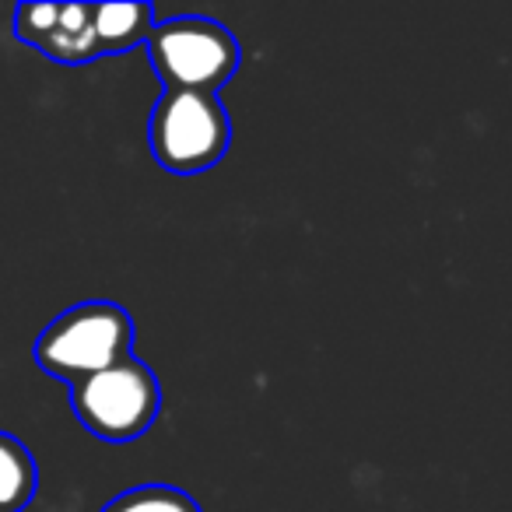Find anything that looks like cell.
I'll return each instance as SVG.
<instances>
[{
  "label": "cell",
  "instance_id": "4",
  "mask_svg": "<svg viewBox=\"0 0 512 512\" xmlns=\"http://www.w3.org/2000/svg\"><path fill=\"white\" fill-rule=\"evenodd\" d=\"M148 57L165 88L218 95V88L239 71L242 50L221 22L183 15L155 22L148 36Z\"/></svg>",
  "mask_w": 512,
  "mask_h": 512
},
{
  "label": "cell",
  "instance_id": "1",
  "mask_svg": "<svg viewBox=\"0 0 512 512\" xmlns=\"http://www.w3.org/2000/svg\"><path fill=\"white\" fill-rule=\"evenodd\" d=\"M36 365L67 386L134 355V320L116 302H78L36 337Z\"/></svg>",
  "mask_w": 512,
  "mask_h": 512
},
{
  "label": "cell",
  "instance_id": "5",
  "mask_svg": "<svg viewBox=\"0 0 512 512\" xmlns=\"http://www.w3.org/2000/svg\"><path fill=\"white\" fill-rule=\"evenodd\" d=\"M36 50H43L57 64H88L99 60L92 29V4H50L46 25L32 36Z\"/></svg>",
  "mask_w": 512,
  "mask_h": 512
},
{
  "label": "cell",
  "instance_id": "7",
  "mask_svg": "<svg viewBox=\"0 0 512 512\" xmlns=\"http://www.w3.org/2000/svg\"><path fill=\"white\" fill-rule=\"evenodd\" d=\"M39 463L22 439L0 432V512H22L36 498Z\"/></svg>",
  "mask_w": 512,
  "mask_h": 512
},
{
  "label": "cell",
  "instance_id": "2",
  "mask_svg": "<svg viewBox=\"0 0 512 512\" xmlns=\"http://www.w3.org/2000/svg\"><path fill=\"white\" fill-rule=\"evenodd\" d=\"M155 162L172 176H197L225 158L232 144V120L218 95L165 88L148 123Z\"/></svg>",
  "mask_w": 512,
  "mask_h": 512
},
{
  "label": "cell",
  "instance_id": "6",
  "mask_svg": "<svg viewBox=\"0 0 512 512\" xmlns=\"http://www.w3.org/2000/svg\"><path fill=\"white\" fill-rule=\"evenodd\" d=\"M92 29L99 57L134 50L148 43L155 29V11L151 4H92Z\"/></svg>",
  "mask_w": 512,
  "mask_h": 512
},
{
  "label": "cell",
  "instance_id": "3",
  "mask_svg": "<svg viewBox=\"0 0 512 512\" xmlns=\"http://www.w3.org/2000/svg\"><path fill=\"white\" fill-rule=\"evenodd\" d=\"M71 407L92 435L106 442L141 439L162 411V386L141 358H123L71 383Z\"/></svg>",
  "mask_w": 512,
  "mask_h": 512
},
{
  "label": "cell",
  "instance_id": "8",
  "mask_svg": "<svg viewBox=\"0 0 512 512\" xmlns=\"http://www.w3.org/2000/svg\"><path fill=\"white\" fill-rule=\"evenodd\" d=\"M102 512H200V505L172 484H141L116 495Z\"/></svg>",
  "mask_w": 512,
  "mask_h": 512
}]
</instances>
